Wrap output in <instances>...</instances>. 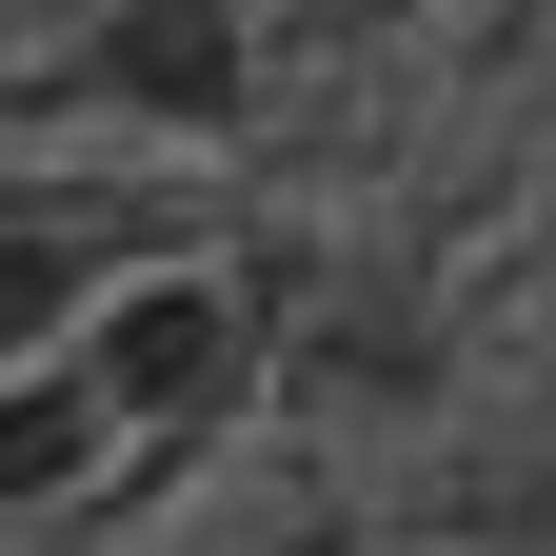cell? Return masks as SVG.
Here are the masks:
<instances>
[{
    "label": "cell",
    "mask_w": 556,
    "mask_h": 556,
    "mask_svg": "<svg viewBox=\"0 0 556 556\" xmlns=\"http://www.w3.org/2000/svg\"><path fill=\"white\" fill-rule=\"evenodd\" d=\"M80 80H100L119 119H239V80H258V21H239V0H100Z\"/></svg>",
    "instance_id": "2"
},
{
    "label": "cell",
    "mask_w": 556,
    "mask_h": 556,
    "mask_svg": "<svg viewBox=\"0 0 556 556\" xmlns=\"http://www.w3.org/2000/svg\"><path fill=\"white\" fill-rule=\"evenodd\" d=\"M80 397L119 417V457L139 438H219V417L258 397V299H239V258H100V299H80Z\"/></svg>",
    "instance_id": "1"
},
{
    "label": "cell",
    "mask_w": 556,
    "mask_h": 556,
    "mask_svg": "<svg viewBox=\"0 0 556 556\" xmlns=\"http://www.w3.org/2000/svg\"><path fill=\"white\" fill-rule=\"evenodd\" d=\"M80 299H100V219L0 199V378H21V358H60V338H80Z\"/></svg>",
    "instance_id": "4"
},
{
    "label": "cell",
    "mask_w": 556,
    "mask_h": 556,
    "mask_svg": "<svg viewBox=\"0 0 556 556\" xmlns=\"http://www.w3.org/2000/svg\"><path fill=\"white\" fill-rule=\"evenodd\" d=\"M100 477H119V417L80 397V358H21V378H0V536H21V517H80Z\"/></svg>",
    "instance_id": "3"
}]
</instances>
